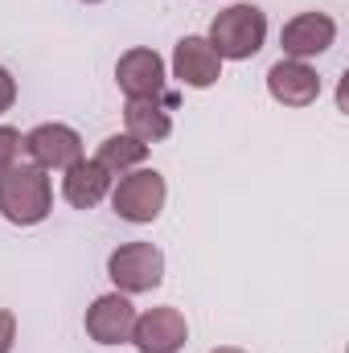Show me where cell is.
Wrapping results in <instances>:
<instances>
[{"label":"cell","instance_id":"4fadbf2b","mask_svg":"<svg viewBox=\"0 0 349 353\" xmlns=\"http://www.w3.org/2000/svg\"><path fill=\"white\" fill-rule=\"evenodd\" d=\"M123 132L136 136L148 148L161 144V140H169L173 136V107L165 103V94L161 99H128V107H123Z\"/></svg>","mask_w":349,"mask_h":353},{"label":"cell","instance_id":"52a82bcc","mask_svg":"<svg viewBox=\"0 0 349 353\" xmlns=\"http://www.w3.org/2000/svg\"><path fill=\"white\" fill-rule=\"evenodd\" d=\"M189 341V321L185 312L173 304H161V308H148V312H136V325H132V341L136 353H181Z\"/></svg>","mask_w":349,"mask_h":353},{"label":"cell","instance_id":"ba28073f","mask_svg":"<svg viewBox=\"0 0 349 353\" xmlns=\"http://www.w3.org/2000/svg\"><path fill=\"white\" fill-rule=\"evenodd\" d=\"M132 325H136V304H132V296H123V292H103V296H94L87 308V316H83V329H87V337L94 345H128L132 341Z\"/></svg>","mask_w":349,"mask_h":353},{"label":"cell","instance_id":"8992f818","mask_svg":"<svg viewBox=\"0 0 349 353\" xmlns=\"http://www.w3.org/2000/svg\"><path fill=\"white\" fill-rule=\"evenodd\" d=\"M115 83L123 99H161L169 83V62L152 46H132L115 62Z\"/></svg>","mask_w":349,"mask_h":353},{"label":"cell","instance_id":"277c9868","mask_svg":"<svg viewBox=\"0 0 349 353\" xmlns=\"http://www.w3.org/2000/svg\"><path fill=\"white\" fill-rule=\"evenodd\" d=\"M107 279L123 296H144L165 283V251L157 243H123L107 255Z\"/></svg>","mask_w":349,"mask_h":353},{"label":"cell","instance_id":"6da1fadb","mask_svg":"<svg viewBox=\"0 0 349 353\" xmlns=\"http://www.w3.org/2000/svg\"><path fill=\"white\" fill-rule=\"evenodd\" d=\"M54 214V181L37 165H12L0 173V218L12 226H41Z\"/></svg>","mask_w":349,"mask_h":353},{"label":"cell","instance_id":"3957f363","mask_svg":"<svg viewBox=\"0 0 349 353\" xmlns=\"http://www.w3.org/2000/svg\"><path fill=\"white\" fill-rule=\"evenodd\" d=\"M107 201H111L115 218H123V222H132V226H148V222L161 218V210H165V201H169L165 173L140 165V169H132V173L115 176Z\"/></svg>","mask_w":349,"mask_h":353},{"label":"cell","instance_id":"ac0fdd59","mask_svg":"<svg viewBox=\"0 0 349 353\" xmlns=\"http://www.w3.org/2000/svg\"><path fill=\"white\" fill-rule=\"evenodd\" d=\"M210 353H247V350H239V345H218V350H210Z\"/></svg>","mask_w":349,"mask_h":353},{"label":"cell","instance_id":"5b68a950","mask_svg":"<svg viewBox=\"0 0 349 353\" xmlns=\"http://www.w3.org/2000/svg\"><path fill=\"white\" fill-rule=\"evenodd\" d=\"M25 157H29V165H37L46 173H66L74 161L87 157V148L70 123H37L25 132Z\"/></svg>","mask_w":349,"mask_h":353},{"label":"cell","instance_id":"9c48e42d","mask_svg":"<svg viewBox=\"0 0 349 353\" xmlns=\"http://www.w3.org/2000/svg\"><path fill=\"white\" fill-rule=\"evenodd\" d=\"M337 41V21L329 12H296L292 21H283L279 29V46H283V58H296V62H312L321 54H329Z\"/></svg>","mask_w":349,"mask_h":353},{"label":"cell","instance_id":"7a4b0ae2","mask_svg":"<svg viewBox=\"0 0 349 353\" xmlns=\"http://www.w3.org/2000/svg\"><path fill=\"white\" fill-rule=\"evenodd\" d=\"M206 41L214 46V54L222 62H247L255 58L267 41V12L251 0H239L230 8H222L214 21H210V33Z\"/></svg>","mask_w":349,"mask_h":353},{"label":"cell","instance_id":"d6986e66","mask_svg":"<svg viewBox=\"0 0 349 353\" xmlns=\"http://www.w3.org/2000/svg\"><path fill=\"white\" fill-rule=\"evenodd\" d=\"M83 4H103V0H83Z\"/></svg>","mask_w":349,"mask_h":353},{"label":"cell","instance_id":"30bf717a","mask_svg":"<svg viewBox=\"0 0 349 353\" xmlns=\"http://www.w3.org/2000/svg\"><path fill=\"white\" fill-rule=\"evenodd\" d=\"M173 79L189 90H210L222 79V58L214 54V46L201 33H189L173 46V62H169Z\"/></svg>","mask_w":349,"mask_h":353},{"label":"cell","instance_id":"7c38bea8","mask_svg":"<svg viewBox=\"0 0 349 353\" xmlns=\"http://www.w3.org/2000/svg\"><path fill=\"white\" fill-rule=\"evenodd\" d=\"M111 185H115V176L107 173L94 157H83V161H74V165L62 173V197H66V205H74V210H94L99 201H107Z\"/></svg>","mask_w":349,"mask_h":353},{"label":"cell","instance_id":"5bb4252c","mask_svg":"<svg viewBox=\"0 0 349 353\" xmlns=\"http://www.w3.org/2000/svg\"><path fill=\"white\" fill-rule=\"evenodd\" d=\"M94 161H99L111 176H123V173H132V169H140V165L148 161V144H140V140L128 136V132H115V136H107V140L94 148Z\"/></svg>","mask_w":349,"mask_h":353},{"label":"cell","instance_id":"2e32d148","mask_svg":"<svg viewBox=\"0 0 349 353\" xmlns=\"http://www.w3.org/2000/svg\"><path fill=\"white\" fill-rule=\"evenodd\" d=\"M17 350V312L12 308H0V353Z\"/></svg>","mask_w":349,"mask_h":353},{"label":"cell","instance_id":"9a60e30c","mask_svg":"<svg viewBox=\"0 0 349 353\" xmlns=\"http://www.w3.org/2000/svg\"><path fill=\"white\" fill-rule=\"evenodd\" d=\"M21 152H25V136L8 123H0V173H8L12 165H21Z\"/></svg>","mask_w":349,"mask_h":353},{"label":"cell","instance_id":"8fae6325","mask_svg":"<svg viewBox=\"0 0 349 353\" xmlns=\"http://www.w3.org/2000/svg\"><path fill=\"white\" fill-rule=\"evenodd\" d=\"M267 94H271L279 107H312V103L321 99V74H317L308 62L279 58V62L267 70Z\"/></svg>","mask_w":349,"mask_h":353},{"label":"cell","instance_id":"e0dca14e","mask_svg":"<svg viewBox=\"0 0 349 353\" xmlns=\"http://www.w3.org/2000/svg\"><path fill=\"white\" fill-rule=\"evenodd\" d=\"M12 103H17V79L8 66H0V115L12 111Z\"/></svg>","mask_w":349,"mask_h":353}]
</instances>
